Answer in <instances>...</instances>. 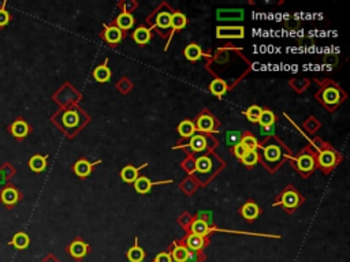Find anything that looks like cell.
I'll use <instances>...</instances> for the list:
<instances>
[{"mask_svg": "<svg viewBox=\"0 0 350 262\" xmlns=\"http://www.w3.org/2000/svg\"><path fill=\"white\" fill-rule=\"evenodd\" d=\"M23 200V193L11 182L6 183L0 188V204L7 210L14 209Z\"/></svg>", "mask_w": 350, "mask_h": 262, "instance_id": "1", "label": "cell"}, {"mask_svg": "<svg viewBox=\"0 0 350 262\" xmlns=\"http://www.w3.org/2000/svg\"><path fill=\"white\" fill-rule=\"evenodd\" d=\"M7 131L8 134L15 138L17 141H23V139L28 137L29 134L33 131L32 126L29 124V122L25 119L23 116H17L11 122V123L7 126Z\"/></svg>", "mask_w": 350, "mask_h": 262, "instance_id": "2", "label": "cell"}, {"mask_svg": "<svg viewBox=\"0 0 350 262\" xmlns=\"http://www.w3.org/2000/svg\"><path fill=\"white\" fill-rule=\"evenodd\" d=\"M52 122L55 124H58L59 127L62 126L64 130H69V129H73L76 127L77 123H78V113L76 111H66V112H59L52 116Z\"/></svg>", "mask_w": 350, "mask_h": 262, "instance_id": "3", "label": "cell"}, {"mask_svg": "<svg viewBox=\"0 0 350 262\" xmlns=\"http://www.w3.org/2000/svg\"><path fill=\"white\" fill-rule=\"evenodd\" d=\"M67 253H69L74 260H82L85 255L89 253V246L80 238H77L74 241L71 242L67 247Z\"/></svg>", "mask_w": 350, "mask_h": 262, "instance_id": "4", "label": "cell"}, {"mask_svg": "<svg viewBox=\"0 0 350 262\" xmlns=\"http://www.w3.org/2000/svg\"><path fill=\"white\" fill-rule=\"evenodd\" d=\"M295 164H297L298 171H300L301 173H304V176H308V173L312 172V171H313V168H315V166H316L313 156H312V154H309V153H302L301 156L297 159Z\"/></svg>", "mask_w": 350, "mask_h": 262, "instance_id": "5", "label": "cell"}, {"mask_svg": "<svg viewBox=\"0 0 350 262\" xmlns=\"http://www.w3.org/2000/svg\"><path fill=\"white\" fill-rule=\"evenodd\" d=\"M48 154L41 156V154H33L28 161V166L30 171L35 173H41L45 171V168L48 166Z\"/></svg>", "mask_w": 350, "mask_h": 262, "instance_id": "6", "label": "cell"}, {"mask_svg": "<svg viewBox=\"0 0 350 262\" xmlns=\"http://www.w3.org/2000/svg\"><path fill=\"white\" fill-rule=\"evenodd\" d=\"M8 246H13L17 250H26L30 246V236L23 231L14 234L11 241H8Z\"/></svg>", "mask_w": 350, "mask_h": 262, "instance_id": "7", "label": "cell"}, {"mask_svg": "<svg viewBox=\"0 0 350 262\" xmlns=\"http://www.w3.org/2000/svg\"><path fill=\"white\" fill-rule=\"evenodd\" d=\"M100 163V161H99ZM99 163H89L88 160L85 159H81L77 161L74 167H73V171L76 173L77 176H80V178H86V176H89L90 172H92V168L93 166H96Z\"/></svg>", "mask_w": 350, "mask_h": 262, "instance_id": "8", "label": "cell"}, {"mask_svg": "<svg viewBox=\"0 0 350 262\" xmlns=\"http://www.w3.org/2000/svg\"><path fill=\"white\" fill-rule=\"evenodd\" d=\"M206 239L204 236H199L196 234H190L185 239V246L190 251H201L203 248L206 247Z\"/></svg>", "mask_w": 350, "mask_h": 262, "instance_id": "9", "label": "cell"}, {"mask_svg": "<svg viewBox=\"0 0 350 262\" xmlns=\"http://www.w3.org/2000/svg\"><path fill=\"white\" fill-rule=\"evenodd\" d=\"M162 183H171V180H167V182H156V183H152L151 180L145 176H138V179L134 182V187L140 194H146L151 191L152 186H156V185H162Z\"/></svg>", "mask_w": 350, "mask_h": 262, "instance_id": "10", "label": "cell"}, {"mask_svg": "<svg viewBox=\"0 0 350 262\" xmlns=\"http://www.w3.org/2000/svg\"><path fill=\"white\" fill-rule=\"evenodd\" d=\"M281 204L285 207L294 209V207L298 206V204H300V194L297 193V191H294L293 188H288V191L283 194Z\"/></svg>", "mask_w": 350, "mask_h": 262, "instance_id": "11", "label": "cell"}, {"mask_svg": "<svg viewBox=\"0 0 350 262\" xmlns=\"http://www.w3.org/2000/svg\"><path fill=\"white\" fill-rule=\"evenodd\" d=\"M215 119L209 113H203L197 119V129L203 132H212L215 130Z\"/></svg>", "mask_w": 350, "mask_h": 262, "instance_id": "12", "label": "cell"}, {"mask_svg": "<svg viewBox=\"0 0 350 262\" xmlns=\"http://www.w3.org/2000/svg\"><path fill=\"white\" fill-rule=\"evenodd\" d=\"M336 154L332 150H323L319 154V164L324 169H329L336 164Z\"/></svg>", "mask_w": 350, "mask_h": 262, "instance_id": "13", "label": "cell"}, {"mask_svg": "<svg viewBox=\"0 0 350 262\" xmlns=\"http://www.w3.org/2000/svg\"><path fill=\"white\" fill-rule=\"evenodd\" d=\"M189 248L186 247L185 244H174L171 248V258L172 261L175 262H185L187 260V255H189Z\"/></svg>", "mask_w": 350, "mask_h": 262, "instance_id": "14", "label": "cell"}, {"mask_svg": "<svg viewBox=\"0 0 350 262\" xmlns=\"http://www.w3.org/2000/svg\"><path fill=\"white\" fill-rule=\"evenodd\" d=\"M144 167H146V164H144L141 168H144ZM141 168H134L133 166H126L124 169L121 171V178H122L124 182H126V183H134V182L138 179V172H140Z\"/></svg>", "mask_w": 350, "mask_h": 262, "instance_id": "15", "label": "cell"}, {"mask_svg": "<svg viewBox=\"0 0 350 262\" xmlns=\"http://www.w3.org/2000/svg\"><path fill=\"white\" fill-rule=\"evenodd\" d=\"M104 38H105V41L110 42L112 45H115L118 42L122 40V30L121 29H118L117 26H110V28H105L104 30Z\"/></svg>", "mask_w": 350, "mask_h": 262, "instance_id": "16", "label": "cell"}, {"mask_svg": "<svg viewBox=\"0 0 350 262\" xmlns=\"http://www.w3.org/2000/svg\"><path fill=\"white\" fill-rule=\"evenodd\" d=\"M13 19H14V17L7 10V0L1 1L0 3V30L7 28L8 25L13 22Z\"/></svg>", "mask_w": 350, "mask_h": 262, "instance_id": "17", "label": "cell"}, {"mask_svg": "<svg viewBox=\"0 0 350 262\" xmlns=\"http://www.w3.org/2000/svg\"><path fill=\"white\" fill-rule=\"evenodd\" d=\"M126 255H127V260L130 262H143L145 260V251L138 246L137 238L134 242V246L127 250Z\"/></svg>", "mask_w": 350, "mask_h": 262, "instance_id": "18", "label": "cell"}, {"mask_svg": "<svg viewBox=\"0 0 350 262\" xmlns=\"http://www.w3.org/2000/svg\"><path fill=\"white\" fill-rule=\"evenodd\" d=\"M93 76H95V79H96L97 82L100 83H104L107 82V81H110L111 70L108 69V66H107V60L93 71Z\"/></svg>", "mask_w": 350, "mask_h": 262, "instance_id": "19", "label": "cell"}, {"mask_svg": "<svg viewBox=\"0 0 350 262\" xmlns=\"http://www.w3.org/2000/svg\"><path fill=\"white\" fill-rule=\"evenodd\" d=\"M241 214L247 219V220H254L259 214H260V209L254 204V202H247L245 204L242 209H241Z\"/></svg>", "mask_w": 350, "mask_h": 262, "instance_id": "20", "label": "cell"}, {"mask_svg": "<svg viewBox=\"0 0 350 262\" xmlns=\"http://www.w3.org/2000/svg\"><path fill=\"white\" fill-rule=\"evenodd\" d=\"M322 101L327 105H334L339 101V92L335 88H327L323 90Z\"/></svg>", "mask_w": 350, "mask_h": 262, "instance_id": "21", "label": "cell"}, {"mask_svg": "<svg viewBox=\"0 0 350 262\" xmlns=\"http://www.w3.org/2000/svg\"><path fill=\"white\" fill-rule=\"evenodd\" d=\"M185 56L186 59L192 60V62H196V60H200L204 55V52L201 51L197 44H189L185 49Z\"/></svg>", "mask_w": 350, "mask_h": 262, "instance_id": "22", "label": "cell"}, {"mask_svg": "<svg viewBox=\"0 0 350 262\" xmlns=\"http://www.w3.org/2000/svg\"><path fill=\"white\" fill-rule=\"evenodd\" d=\"M190 229H192V234L199 235V236H204V238L211 232V228H209V225L206 224V221L200 220V219L199 220L193 221Z\"/></svg>", "mask_w": 350, "mask_h": 262, "instance_id": "23", "label": "cell"}, {"mask_svg": "<svg viewBox=\"0 0 350 262\" xmlns=\"http://www.w3.org/2000/svg\"><path fill=\"white\" fill-rule=\"evenodd\" d=\"M151 30L146 28H138L136 29V32L133 33V38H134V41L140 44V45H145L146 42L151 40Z\"/></svg>", "mask_w": 350, "mask_h": 262, "instance_id": "24", "label": "cell"}, {"mask_svg": "<svg viewBox=\"0 0 350 262\" xmlns=\"http://www.w3.org/2000/svg\"><path fill=\"white\" fill-rule=\"evenodd\" d=\"M281 149L276 145H269L267 148H264V157H266L268 163H278L279 159H281Z\"/></svg>", "mask_w": 350, "mask_h": 262, "instance_id": "25", "label": "cell"}, {"mask_svg": "<svg viewBox=\"0 0 350 262\" xmlns=\"http://www.w3.org/2000/svg\"><path fill=\"white\" fill-rule=\"evenodd\" d=\"M134 25V18L129 13H122L117 18V28L121 30H129Z\"/></svg>", "mask_w": 350, "mask_h": 262, "instance_id": "26", "label": "cell"}, {"mask_svg": "<svg viewBox=\"0 0 350 262\" xmlns=\"http://www.w3.org/2000/svg\"><path fill=\"white\" fill-rule=\"evenodd\" d=\"M227 83L223 81V79H213L211 85H209V90H211V93H212L213 96L216 97H222L225 93L227 92Z\"/></svg>", "mask_w": 350, "mask_h": 262, "instance_id": "27", "label": "cell"}, {"mask_svg": "<svg viewBox=\"0 0 350 262\" xmlns=\"http://www.w3.org/2000/svg\"><path fill=\"white\" fill-rule=\"evenodd\" d=\"M178 131L179 134H181V137L189 138V137H193V135H194V132H196V126H194V123L190 122V120H184V122L179 123Z\"/></svg>", "mask_w": 350, "mask_h": 262, "instance_id": "28", "label": "cell"}, {"mask_svg": "<svg viewBox=\"0 0 350 262\" xmlns=\"http://www.w3.org/2000/svg\"><path fill=\"white\" fill-rule=\"evenodd\" d=\"M218 38L223 37H244V28H218Z\"/></svg>", "mask_w": 350, "mask_h": 262, "instance_id": "29", "label": "cell"}, {"mask_svg": "<svg viewBox=\"0 0 350 262\" xmlns=\"http://www.w3.org/2000/svg\"><path fill=\"white\" fill-rule=\"evenodd\" d=\"M187 146L192 149L193 152H201L206 148V139L203 135H193Z\"/></svg>", "mask_w": 350, "mask_h": 262, "instance_id": "30", "label": "cell"}, {"mask_svg": "<svg viewBox=\"0 0 350 262\" xmlns=\"http://www.w3.org/2000/svg\"><path fill=\"white\" fill-rule=\"evenodd\" d=\"M0 173L3 175V178H4L6 182L8 183V182L17 175V169H15V167L13 166L10 161H6V163H3V164L0 166Z\"/></svg>", "mask_w": 350, "mask_h": 262, "instance_id": "31", "label": "cell"}, {"mask_svg": "<svg viewBox=\"0 0 350 262\" xmlns=\"http://www.w3.org/2000/svg\"><path fill=\"white\" fill-rule=\"evenodd\" d=\"M187 23V19L186 17L182 13H174L171 14V28L175 30H179V29H184Z\"/></svg>", "mask_w": 350, "mask_h": 262, "instance_id": "32", "label": "cell"}, {"mask_svg": "<svg viewBox=\"0 0 350 262\" xmlns=\"http://www.w3.org/2000/svg\"><path fill=\"white\" fill-rule=\"evenodd\" d=\"M261 112H263V110H261L259 105H252V107H249L247 111H244V115L247 117L249 122L256 123V122H259V119H260Z\"/></svg>", "mask_w": 350, "mask_h": 262, "instance_id": "33", "label": "cell"}, {"mask_svg": "<svg viewBox=\"0 0 350 262\" xmlns=\"http://www.w3.org/2000/svg\"><path fill=\"white\" fill-rule=\"evenodd\" d=\"M156 25H158L160 29H168L171 28V14L167 13V11H163L158 15L156 18Z\"/></svg>", "mask_w": 350, "mask_h": 262, "instance_id": "34", "label": "cell"}, {"mask_svg": "<svg viewBox=\"0 0 350 262\" xmlns=\"http://www.w3.org/2000/svg\"><path fill=\"white\" fill-rule=\"evenodd\" d=\"M211 168H212V161L208 159V157H206V156H204V157H200V159H197V161H196V169L200 171V172L206 173L208 172V171H211Z\"/></svg>", "mask_w": 350, "mask_h": 262, "instance_id": "35", "label": "cell"}, {"mask_svg": "<svg viewBox=\"0 0 350 262\" xmlns=\"http://www.w3.org/2000/svg\"><path fill=\"white\" fill-rule=\"evenodd\" d=\"M241 144L245 146L247 150H256V149L259 148V142H257V139L254 138L253 135H250V134L244 135V137H242V139H241Z\"/></svg>", "mask_w": 350, "mask_h": 262, "instance_id": "36", "label": "cell"}, {"mask_svg": "<svg viewBox=\"0 0 350 262\" xmlns=\"http://www.w3.org/2000/svg\"><path fill=\"white\" fill-rule=\"evenodd\" d=\"M241 161L245 164L247 167H252L254 164H257V161H259V154L256 150H247L245 153V156L241 159Z\"/></svg>", "mask_w": 350, "mask_h": 262, "instance_id": "37", "label": "cell"}, {"mask_svg": "<svg viewBox=\"0 0 350 262\" xmlns=\"http://www.w3.org/2000/svg\"><path fill=\"white\" fill-rule=\"evenodd\" d=\"M259 123L260 126H269V124L275 123V115L271 112V111H263L261 112V116L259 119Z\"/></svg>", "mask_w": 350, "mask_h": 262, "instance_id": "38", "label": "cell"}, {"mask_svg": "<svg viewBox=\"0 0 350 262\" xmlns=\"http://www.w3.org/2000/svg\"><path fill=\"white\" fill-rule=\"evenodd\" d=\"M226 142L228 146H235L241 142V135L238 131H228L226 137Z\"/></svg>", "mask_w": 350, "mask_h": 262, "instance_id": "39", "label": "cell"}, {"mask_svg": "<svg viewBox=\"0 0 350 262\" xmlns=\"http://www.w3.org/2000/svg\"><path fill=\"white\" fill-rule=\"evenodd\" d=\"M247 152V149L245 148V146L242 145V144H237V145L234 146V154H235V157L237 159H242L244 156H245V153Z\"/></svg>", "mask_w": 350, "mask_h": 262, "instance_id": "40", "label": "cell"}, {"mask_svg": "<svg viewBox=\"0 0 350 262\" xmlns=\"http://www.w3.org/2000/svg\"><path fill=\"white\" fill-rule=\"evenodd\" d=\"M204 257L200 254V251H189L187 260L185 262H203Z\"/></svg>", "mask_w": 350, "mask_h": 262, "instance_id": "41", "label": "cell"}, {"mask_svg": "<svg viewBox=\"0 0 350 262\" xmlns=\"http://www.w3.org/2000/svg\"><path fill=\"white\" fill-rule=\"evenodd\" d=\"M261 135H272L275 132V124H269V126H260Z\"/></svg>", "mask_w": 350, "mask_h": 262, "instance_id": "42", "label": "cell"}, {"mask_svg": "<svg viewBox=\"0 0 350 262\" xmlns=\"http://www.w3.org/2000/svg\"><path fill=\"white\" fill-rule=\"evenodd\" d=\"M155 262H172L171 254L170 253H160V254L156 255Z\"/></svg>", "mask_w": 350, "mask_h": 262, "instance_id": "43", "label": "cell"}, {"mask_svg": "<svg viewBox=\"0 0 350 262\" xmlns=\"http://www.w3.org/2000/svg\"><path fill=\"white\" fill-rule=\"evenodd\" d=\"M41 262H59V260L54 254H47L42 258Z\"/></svg>", "mask_w": 350, "mask_h": 262, "instance_id": "44", "label": "cell"}, {"mask_svg": "<svg viewBox=\"0 0 350 262\" xmlns=\"http://www.w3.org/2000/svg\"><path fill=\"white\" fill-rule=\"evenodd\" d=\"M6 183H7V182H6V179H4V178H3V175L0 173V186H4Z\"/></svg>", "mask_w": 350, "mask_h": 262, "instance_id": "45", "label": "cell"}]
</instances>
